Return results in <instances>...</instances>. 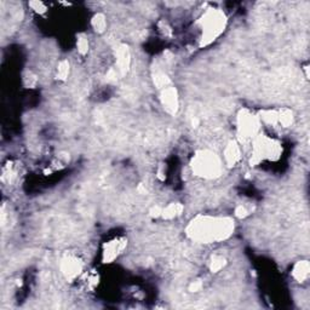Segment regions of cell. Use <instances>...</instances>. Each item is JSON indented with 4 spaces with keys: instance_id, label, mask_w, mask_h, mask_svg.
<instances>
[{
    "instance_id": "7c38bea8",
    "label": "cell",
    "mask_w": 310,
    "mask_h": 310,
    "mask_svg": "<svg viewBox=\"0 0 310 310\" xmlns=\"http://www.w3.org/2000/svg\"><path fill=\"white\" fill-rule=\"evenodd\" d=\"M183 212V205L179 203H171L163 209L161 217L164 219H173Z\"/></svg>"
},
{
    "instance_id": "e0dca14e",
    "label": "cell",
    "mask_w": 310,
    "mask_h": 310,
    "mask_svg": "<svg viewBox=\"0 0 310 310\" xmlns=\"http://www.w3.org/2000/svg\"><path fill=\"white\" fill-rule=\"evenodd\" d=\"M68 74H69V63H68V61L60 62L57 67V78L60 80H66Z\"/></svg>"
},
{
    "instance_id": "ac0fdd59",
    "label": "cell",
    "mask_w": 310,
    "mask_h": 310,
    "mask_svg": "<svg viewBox=\"0 0 310 310\" xmlns=\"http://www.w3.org/2000/svg\"><path fill=\"white\" fill-rule=\"evenodd\" d=\"M235 216H237L238 218H245V217L249 216V211H247V209L245 206L240 205L235 209Z\"/></svg>"
},
{
    "instance_id": "7a4b0ae2",
    "label": "cell",
    "mask_w": 310,
    "mask_h": 310,
    "mask_svg": "<svg viewBox=\"0 0 310 310\" xmlns=\"http://www.w3.org/2000/svg\"><path fill=\"white\" fill-rule=\"evenodd\" d=\"M194 175L206 179H213L221 176L223 163L221 158L211 150H199L190 163Z\"/></svg>"
},
{
    "instance_id": "8992f818",
    "label": "cell",
    "mask_w": 310,
    "mask_h": 310,
    "mask_svg": "<svg viewBox=\"0 0 310 310\" xmlns=\"http://www.w3.org/2000/svg\"><path fill=\"white\" fill-rule=\"evenodd\" d=\"M83 270V263L76 256H66L61 262V272L67 280L72 281L80 275Z\"/></svg>"
},
{
    "instance_id": "9a60e30c",
    "label": "cell",
    "mask_w": 310,
    "mask_h": 310,
    "mask_svg": "<svg viewBox=\"0 0 310 310\" xmlns=\"http://www.w3.org/2000/svg\"><path fill=\"white\" fill-rule=\"evenodd\" d=\"M92 27L97 33H103L107 28V21H105L104 15L97 14L92 18Z\"/></svg>"
},
{
    "instance_id": "4fadbf2b",
    "label": "cell",
    "mask_w": 310,
    "mask_h": 310,
    "mask_svg": "<svg viewBox=\"0 0 310 310\" xmlns=\"http://www.w3.org/2000/svg\"><path fill=\"white\" fill-rule=\"evenodd\" d=\"M292 122H293L292 110L286 109V108L278 110V124H281V126H284V128H288V126L292 124Z\"/></svg>"
},
{
    "instance_id": "2e32d148",
    "label": "cell",
    "mask_w": 310,
    "mask_h": 310,
    "mask_svg": "<svg viewBox=\"0 0 310 310\" xmlns=\"http://www.w3.org/2000/svg\"><path fill=\"white\" fill-rule=\"evenodd\" d=\"M76 48L80 55H86L89 51V40L85 35H79L76 40Z\"/></svg>"
},
{
    "instance_id": "6da1fadb",
    "label": "cell",
    "mask_w": 310,
    "mask_h": 310,
    "mask_svg": "<svg viewBox=\"0 0 310 310\" xmlns=\"http://www.w3.org/2000/svg\"><path fill=\"white\" fill-rule=\"evenodd\" d=\"M185 231L188 238L197 243H222L231 237L234 221L229 217L197 216L189 223Z\"/></svg>"
},
{
    "instance_id": "5b68a950",
    "label": "cell",
    "mask_w": 310,
    "mask_h": 310,
    "mask_svg": "<svg viewBox=\"0 0 310 310\" xmlns=\"http://www.w3.org/2000/svg\"><path fill=\"white\" fill-rule=\"evenodd\" d=\"M260 120L249 110L244 109L238 115V133L244 141L255 139L259 133Z\"/></svg>"
},
{
    "instance_id": "9c48e42d",
    "label": "cell",
    "mask_w": 310,
    "mask_h": 310,
    "mask_svg": "<svg viewBox=\"0 0 310 310\" xmlns=\"http://www.w3.org/2000/svg\"><path fill=\"white\" fill-rule=\"evenodd\" d=\"M130 64H131V55L128 46L122 45L117 49V72L120 76H124L128 73Z\"/></svg>"
},
{
    "instance_id": "30bf717a",
    "label": "cell",
    "mask_w": 310,
    "mask_h": 310,
    "mask_svg": "<svg viewBox=\"0 0 310 310\" xmlns=\"http://www.w3.org/2000/svg\"><path fill=\"white\" fill-rule=\"evenodd\" d=\"M223 159L228 166H235L241 160L240 145L235 141H230L223 150Z\"/></svg>"
},
{
    "instance_id": "277c9868",
    "label": "cell",
    "mask_w": 310,
    "mask_h": 310,
    "mask_svg": "<svg viewBox=\"0 0 310 310\" xmlns=\"http://www.w3.org/2000/svg\"><path fill=\"white\" fill-rule=\"evenodd\" d=\"M281 147L275 139L258 135L253 139L251 164H259L263 160H275L280 157Z\"/></svg>"
},
{
    "instance_id": "5bb4252c",
    "label": "cell",
    "mask_w": 310,
    "mask_h": 310,
    "mask_svg": "<svg viewBox=\"0 0 310 310\" xmlns=\"http://www.w3.org/2000/svg\"><path fill=\"white\" fill-rule=\"evenodd\" d=\"M225 264H227V259L221 255H217L215 257H212V259H211L210 270L212 273H218L224 268Z\"/></svg>"
},
{
    "instance_id": "ba28073f",
    "label": "cell",
    "mask_w": 310,
    "mask_h": 310,
    "mask_svg": "<svg viewBox=\"0 0 310 310\" xmlns=\"http://www.w3.org/2000/svg\"><path fill=\"white\" fill-rule=\"evenodd\" d=\"M126 246L125 239H114V240L108 241L103 247V260L104 263H111L117 258L120 253L123 252Z\"/></svg>"
},
{
    "instance_id": "ffe728a7",
    "label": "cell",
    "mask_w": 310,
    "mask_h": 310,
    "mask_svg": "<svg viewBox=\"0 0 310 310\" xmlns=\"http://www.w3.org/2000/svg\"><path fill=\"white\" fill-rule=\"evenodd\" d=\"M149 213H150L151 217H155V218H157V217H161V213H163V209H161V207H159V206L153 207V209L150 210Z\"/></svg>"
},
{
    "instance_id": "52a82bcc",
    "label": "cell",
    "mask_w": 310,
    "mask_h": 310,
    "mask_svg": "<svg viewBox=\"0 0 310 310\" xmlns=\"http://www.w3.org/2000/svg\"><path fill=\"white\" fill-rule=\"evenodd\" d=\"M160 101L163 107L165 108V110L169 114H176L179 107V101H178V94L177 90L173 86H169L161 90L160 95Z\"/></svg>"
},
{
    "instance_id": "3957f363",
    "label": "cell",
    "mask_w": 310,
    "mask_h": 310,
    "mask_svg": "<svg viewBox=\"0 0 310 310\" xmlns=\"http://www.w3.org/2000/svg\"><path fill=\"white\" fill-rule=\"evenodd\" d=\"M201 30H203V36H201V46H206L211 44L212 42L218 38L224 30L225 24H227V18L218 9H209L204 16L200 20Z\"/></svg>"
},
{
    "instance_id": "8fae6325",
    "label": "cell",
    "mask_w": 310,
    "mask_h": 310,
    "mask_svg": "<svg viewBox=\"0 0 310 310\" xmlns=\"http://www.w3.org/2000/svg\"><path fill=\"white\" fill-rule=\"evenodd\" d=\"M292 277L296 279L298 283H303V281H305L309 277V263L306 262V260L297 263L292 270Z\"/></svg>"
},
{
    "instance_id": "d6986e66",
    "label": "cell",
    "mask_w": 310,
    "mask_h": 310,
    "mask_svg": "<svg viewBox=\"0 0 310 310\" xmlns=\"http://www.w3.org/2000/svg\"><path fill=\"white\" fill-rule=\"evenodd\" d=\"M203 288V283L201 281H194L189 285V291L190 292H199V291Z\"/></svg>"
}]
</instances>
